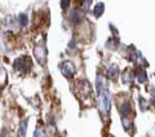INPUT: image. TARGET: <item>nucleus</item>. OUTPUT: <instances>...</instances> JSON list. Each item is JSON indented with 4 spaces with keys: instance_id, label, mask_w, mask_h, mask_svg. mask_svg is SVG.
<instances>
[{
    "instance_id": "20e7f679",
    "label": "nucleus",
    "mask_w": 155,
    "mask_h": 137,
    "mask_svg": "<svg viewBox=\"0 0 155 137\" xmlns=\"http://www.w3.org/2000/svg\"><path fill=\"white\" fill-rule=\"evenodd\" d=\"M31 63H30V58L28 57H21V58H18V60L14 61V70H16L17 72H21V71H25L27 66H30Z\"/></svg>"
},
{
    "instance_id": "f03ea898",
    "label": "nucleus",
    "mask_w": 155,
    "mask_h": 137,
    "mask_svg": "<svg viewBox=\"0 0 155 137\" xmlns=\"http://www.w3.org/2000/svg\"><path fill=\"white\" fill-rule=\"evenodd\" d=\"M34 55H35L38 62L40 65H44L47 62V47H45V42L44 39L39 40L35 44V48H34Z\"/></svg>"
},
{
    "instance_id": "39448f33",
    "label": "nucleus",
    "mask_w": 155,
    "mask_h": 137,
    "mask_svg": "<svg viewBox=\"0 0 155 137\" xmlns=\"http://www.w3.org/2000/svg\"><path fill=\"white\" fill-rule=\"evenodd\" d=\"M69 17L72 19L74 22H80L83 21L84 17H85V11L84 9H78V8H74L72 11L69 13Z\"/></svg>"
},
{
    "instance_id": "f8f14e48",
    "label": "nucleus",
    "mask_w": 155,
    "mask_h": 137,
    "mask_svg": "<svg viewBox=\"0 0 155 137\" xmlns=\"http://www.w3.org/2000/svg\"><path fill=\"white\" fill-rule=\"evenodd\" d=\"M18 22H19V25H21V26H27V23H28V17H27V14L19 13V14H18Z\"/></svg>"
},
{
    "instance_id": "6e6552de",
    "label": "nucleus",
    "mask_w": 155,
    "mask_h": 137,
    "mask_svg": "<svg viewBox=\"0 0 155 137\" xmlns=\"http://www.w3.org/2000/svg\"><path fill=\"white\" fill-rule=\"evenodd\" d=\"M119 110L122 112V119H128V116L130 114V106L128 102H123V104L119 106Z\"/></svg>"
},
{
    "instance_id": "423d86ee",
    "label": "nucleus",
    "mask_w": 155,
    "mask_h": 137,
    "mask_svg": "<svg viewBox=\"0 0 155 137\" xmlns=\"http://www.w3.org/2000/svg\"><path fill=\"white\" fill-rule=\"evenodd\" d=\"M78 91L81 96L91 97V85L88 84V82H80L79 85H78Z\"/></svg>"
},
{
    "instance_id": "9d476101",
    "label": "nucleus",
    "mask_w": 155,
    "mask_h": 137,
    "mask_svg": "<svg viewBox=\"0 0 155 137\" xmlns=\"http://www.w3.org/2000/svg\"><path fill=\"white\" fill-rule=\"evenodd\" d=\"M26 131H27V119H23L19 124V129H18V137H25L26 136Z\"/></svg>"
},
{
    "instance_id": "1a4fd4ad",
    "label": "nucleus",
    "mask_w": 155,
    "mask_h": 137,
    "mask_svg": "<svg viewBox=\"0 0 155 137\" xmlns=\"http://www.w3.org/2000/svg\"><path fill=\"white\" fill-rule=\"evenodd\" d=\"M134 79V72L132 70H127L123 74V82L125 83V84H129V83H132Z\"/></svg>"
},
{
    "instance_id": "2eb2a0df",
    "label": "nucleus",
    "mask_w": 155,
    "mask_h": 137,
    "mask_svg": "<svg viewBox=\"0 0 155 137\" xmlns=\"http://www.w3.org/2000/svg\"><path fill=\"white\" fill-rule=\"evenodd\" d=\"M34 137H45L44 131H43L41 128H36L35 129V133H34Z\"/></svg>"
},
{
    "instance_id": "f257e3e1",
    "label": "nucleus",
    "mask_w": 155,
    "mask_h": 137,
    "mask_svg": "<svg viewBox=\"0 0 155 137\" xmlns=\"http://www.w3.org/2000/svg\"><path fill=\"white\" fill-rule=\"evenodd\" d=\"M97 96H98V109L104 115H107L111 110V97L107 89V83L102 74L97 75L96 79Z\"/></svg>"
},
{
    "instance_id": "ddd939ff",
    "label": "nucleus",
    "mask_w": 155,
    "mask_h": 137,
    "mask_svg": "<svg viewBox=\"0 0 155 137\" xmlns=\"http://www.w3.org/2000/svg\"><path fill=\"white\" fill-rule=\"evenodd\" d=\"M150 106H151V104H147V102L145 101L142 97H140V107H141V110H143V111L147 110Z\"/></svg>"
},
{
    "instance_id": "4468645a",
    "label": "nucleus",
    "mask_w": 155,
    "mask_h": 137,
    "mask_svg": "<svg viewBox=\"0 0 155 137\" xmlns=\"http://www.w3.org/2000/svg\"><path fill=\"white\" fill-rule=\"evenodd\" d=\"M137 79H138V82H140V83H146V82H147V75H146V72L141 71V72L138 74Z\"/></svg>"
},
{
    "instance_id": "dca6fc26",
    "label": "nucleus",
    "mask_w": 155,
    "mask_h": 137,
    "mask_svg": "<svg viewBox=\"0 0 155 137\" xmlns=\"http://www.w3.org/2000/svg\"><path fill=\"white\" fill-rule=\"evenodd\" d=\"M69 5H70V2H69V0H65V2L61 3V7H62V8H67Z\"/></svg>"
},
{
    "instance_id": "7ed1b4c3",
    "label": "nucleus",
    "mask_w": 155,
    "mask_h": 137,
    "mask_svg": "<svg viewBox=\"0 0 155 137\" xmlns=\"http://www.w3.org/2000/svg\"><path fill=\"white\" fill-rule=\"evenodd\" d=\"M61 72H62V75L66 76V78H72L74 74L76 72V67L74 65V62L72 61H65L61 66Z\"/></svg>"
},
{
    "instance_id": "0eeeda50",
    "label": "nucleus",
    "mask_w": 155,
    "mask_h": 137,
    "mask_svg": "<svg viewBox=\"0 0 155 137\" xmlns=\"http://www.w3.org/2000/svg\"><path fill=\"white\" fill-rule=\"evenodd\" d=\"M119 75V67L118 65H115V63H111V65L107 67V78L111 80L116 79Z\"/></svg>"
},
{
    "instance_id": "9b49d317",
    "label": "nucleus",
    "mask_w": 155,
    "mask_h": 137,
    "mask_svg": "<svg viewBox=\"0 0 155 137\" xmlns=\"http://www.w3.org/2000/svg\"><path fill=\"white\" fill-rule=\"evenodd\" d=\"M104 9H105V4H104V3L96 4V7H94V16H96L97 18H98L100 16H102Z\"/></svg>"
}]
</instances>
